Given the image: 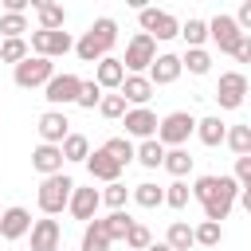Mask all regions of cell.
Returning a JSON list of instances; mask_svg holds the SVG:
<instances>
[{
  "instance_id": "obj_38",
  "label": "cell",
  "mask_w": 251,
  "mask_h": 251,
  "mask_svg": "<svg viewBox=\"0 0 251 251\" xmlns=\"http://www.w3.org/2000/svg\"><path fill=\"white\" fill-rule=\"evenodd\" d=\"M180 35H184L188 47H204V39H208V24H204V20H188V24H180Z\"/></svg>"
},
{
  "instance_id": "obj_14",
  "label": "cell",
  "mask_w": 251,
  "mask_h": 251,
  "mask_svg": "<svg viewBox=\"0 0 251 251\" xmlns=\"http://www.w3.org/2000/svg\"><path fill=\"white\" fill-rule=\"evenodd\" d=\"M98 204H102V192L98 188H78L75 184V192H71V204H67V212L75 216V220H94V212H98Z\"/></svg>"
},
{
  "instance_id": "obj_44",
  "label": "cell",
  "mask_w": 251,
  "mask_h": 251,
  "mask_svg": "<svg viewBox=\"0 0 251 251\" xmlns=\"http://www.w3.org/2000/svg\"><path fill=\"white\" fill-rule=\"evenodd\" d=\"M231 55H235L239 63H251V35H243V39L235 43V51H231Z\"/></svg>"
},
{
  "instance_id": "obj_45",
  "label": "cell",
  "mask_w": 251,
  "mask_h": 251,
  "mask_svg": "<svg viewBox=\"0 0 251 251\" xmlns=\"http://www.w3.org/2000/svg\"><path fill=\"white\" fill-rule=\"evenodd\" d=\"M231 20L239 24V31H243V27H251V0H243V4H239V12H235Z\"/></svg>"
},
{
  "instance_id": "obj_37",
  "label": "cell",
  "mask_w": 251,
  "mask_h": 251,
  "mask_svg": "<svg viewBox=\"0 0 251 251\" xmlns=\"http://www.w3.org/2000/svg\"><path fill=\"white\" fill-rule=\"evenodd\" d=\"M24 31H27V16H12V12L0 16V35L4 39H24Z\"/></svg>"
},
{
  "instance_id": "obj_12",
  "label": "cell",
  "mask_w": 251,
  "mask_h": 251,
  "mask_svg": "<svg viewBox=\"0 0 251 251\" xmlns=\"http://www.w3.org/2000/svg\"><path fill=\"white\" fill-rule=\"evenodd\" d=\"M243 35H247V31H239V24H235L231 16H224V12H220L212 24H208V39H212L220 51H227V55L235 51V43H239Z\"/></svg>"
},
{
  "instance_id": "obj_11",
  "label": "cell",
  "mask_w": 251,
  "mask_h": 251,
  "mask_svg": "<svg viewBox=\"0 0 251 251\" xmlns=\"http://www.w3.org/2000/svg\"><path fill=\"white\" fill-rule=\"evenodd\" d=\"M122 126H126V137H141V141H149V137H157V114L149 110V106H133V110H126V118H122Z\"/></svg>"
},
{
  "instance_id": "obj_49",
  "label": "cell",
  "mask_w": 251,
  "mask_h": 251,
  "mask_svg": "<svg viewBox=\"0 0 251 251\" xmlns=\"http://www.w3.org/2000/svg\"><path fill=\"white\" fill-rule=\"evenodd\" d=\"M0 212H4V208H0Z\"/></svg>"
},
{
  "instance_id": "obj_46",
  "label": "cell",
  "mask_w": 251,
  "mask_h": 251,
  "mask_svg": "<svg viewBox=\"0 0 251 251\" xmlns=\"http://www.w3.org/2000/svg\"><path fill=\"white\" fill-rule=\"evenodd\" d=\"M239 204H243V208L251 212V188H239Z\"/></svg>"
},
{
  "instance_id": "obj_5",
  "label": "cell",
  "mask_w": 251,
  "mask_h": 251,
  "mask_svg": "<svg viewBox=\"0 0 251 251\" xmlns=\"http://www.w3.org/2000/svg\"><path fill=\"white\" fill-rule=\"evenodd\" d=\"M153 59H157V39H149L145 31H137V35L126 43V59H122V67H126L129 75H141V71L153 67Z\"/></svg>"
},
{
  "instance_id": "obj_22",
  "label": "cell",
  "mask_w": 251,
  "mask_h": 251,
  "mask_svg": "<svg viewBox=\"0 0 251 251\" xmlns=\"http://www.w3.org/2000/svg\"><path fill=\"white\" fill-rule=\"evenodd\" d=\"M31 8L39 12V27H43V31H63V24H67V12H63V4H51V0H35Z\"/></svg>"
},
{
  "instance_id": "obj_48",
  "label": "cell",
  "mask_w": 251,
  "mask_h": 251,
  "mask_svg": "<svg viewBox=\"0 0 251 251\" xmlns=\"http://www.w3.org/2000/svg\"><path fill=\"white\" fill-rule=\"evenodd\" d=\"M0 43H4V35H0Z\"/></svg>"
},
{
  "instance_id": "obj_28",
  "label": "cell",
  "mask_w": 251,
  "mask_h": 251,
  "mask_svg": "<svg viewBox=\"0 0 251 251\" xmlns=\"http://www.w3.org/2000/svg\"><path fill=\"white\" fill-rule=\"evenodd\" d=\"M165 243H169L173 251H188V247L196 243V235H192V227H188L184 220H176V224H169V235H165Z\"/></svg>"
},
{
  "instance_id": "obj_2",
  "label": "cell",
  "mask_w": 251,
  "mask_h": 251,
  "mask_svg": "<svg viewBox=\"0 0 251 251\" xmlns=\"http://www.w3.org/2000/svg\"><path fill=\"white\" fill-rule=\"evenodd\" d=\"M114 43H118V24L110 16H102V20L90 24V31H82V39L75 43V51H78L82 63H102Z\"/></svg>"
},
{
  "instance_id": "obj_31",
  "label": "cell",
  "mask_w": 251,
  "mask_h": 251,
  "mask_svg": "<svg viewBox=\"0 0 251 251\" xmlns=\"http://www.w3.org/2000/svg\"><path fill=\"white\" fill-rule=\"evenodd\" d=\"M102 149H106V153H110V157H114V161H118L122 169H126V165L133 161V153H137V145H133L129 137H110V141H106Z\"/></svg>"
},
{
  "instance_id": "obj_29",
  "label": "cell",
  "mask_w": 251,
  "mask_h": 251,
  "mask_svg": "<svg viewBox=\"0 0 251 251\" xmlns=\"http://www.w3.org/2000/svg\"><path fill=\"white\" fill-rule=\"evenodd\" d=\"M224 141H227V149L235 157H251V126H231Z\"/></svg>"
},
{
  "instance_id": "obj_16",
  "label": "cell",
  "mask_w": 251,
  "mask_h": 251,
  "mask_svg": "<svg viewBox=\"0 0 251 251\" xmlns=\"http://www.w3.org/2000/svg\"><path fill=\"white\" fill-rule=\"evenodd\" d=\"M86 169H90V176H94V180H106V184L122 180V165H118L106 149H94V153L86 157Z\"/></svg>"
},
{
  "instance_id": "obj_15",
  "label": "cell",
  "mask_w": 251,
  "mask_h": 251,
  "mask_svg": "<svg viewBox=\"0 0 251 251\" xmlns=\"http://www.w3.org/2000/svg\"><path fill=\"white\" fill-rule=\"evenodd\" d=\"M180 71H184V67H180V55H157L145 78H149L153 86H169V82L180 78Z\"/></svg>"
},
{
  "instance_id": "obj_40",
  "label": "cell",
  "mask_w": 251,
  "mask_h": 251,
  "mask_svg": "<svg viewBox=\"0 0 251 251\" xmlns=\"http://www.w3.org/2000/svg\"><path fill=\"white\" fill-rule=\"evenodd\" d=\"M126 200H129V188H126L122 180L106 184V192H102V204H110L114 212H122V208H126Z\"/></svg>"
},
{
  "instance_id": "obj_7",
  "label": "cell",
  "mask_w": 251,
  "mask_h": 251,
  "mask_svg": "<svg viewBox=\"0 0 251 251\" xmlns=\"http://www.w3.org/2000/svg\"><path fill=\"white\" fill-rule=\"evenodd\" d=\"M51 75H55V63L51 59H39V55H27L20 67H16V86H24V90H31V86H47L51 82Z\"/></svg>"
},
{
  "instance_id": "obj_24",
  "label": "cell",
  "mask_w": 251,
  "mask_h": 251,
  "mask_svg": "<svg viewBox=\"0 0 251 251\" xmlns=\"http://www.w3.org/2000/svg\"><path fill=\"white\" fill-rule=\"evenodd\" d=\"M133 161H141L145 169H161V161H165V145H161L157 137H149V141H141V145H137Z\"/></svg>"
},
{
  "instance_id": "obj_21",
  "label": "cell",
  "mask_w": 251,
  "mask_h": 251,
  "mask_svg": "<svg viewBox=\"0 0 251 251\" xmlns=\"http://www.w3.org/2000/svg\"><path fill=\"white\" fill-rule=\"evenodd\" d=\"M31 169L43 173V176L63 173V149H59V145H39V149L31 153Z\"/></svg>"
},
{
  "instance_id": "obj_27",
  "label": "cell",
  "mask_w": 251,
  "mask_h": 251,
  "mask_svg": "<svg viewBox=\"0 0 251 251\" xmlns=\"http://www.w3.org/2000/svg\"><path fill=\"white\" fill-rule=\"evenodd\" d=\"M102 227H106V235H110V243H114V239H126V235H129L133 220H129V212L122 208V212H110V216L102 220Z\"/></svg>"
},
{
  "instance_id": "obj_42",
  "label": "cell",
  "mask_w": 251,
  "mask_h": 251,
  "mask_svg": "<svg viewBox=\"0 0 251 251\" xmlns=\"http://www.w3.org/2000/svg\"><path fill=\"white\" fill-rule=\"evenodd\" d=\"M126 243H129L133 251H145V247L153 243V235H149V227H145V224H133V227H129V235H126Z\"/></svg>"
},
{
  "instance_id": "obj_10",
  "label": "cell",
  "mask_w": 251,
  "mask_h": 251,
  "mask_svg": "<svg viewBox=\"0 0 251 251\" xmlns=\"http://www.w3.org/2000/svg\"><path fill=\"white\" fill-rule=\"evenodd\" d=\"M78 90H82V78L78 75H51V82L43 86V98L51 102V106H71L75 98H78Z\"/></svg>"
},
{
  "instance_id": "obj_41",
  "label": "cell",
  "mask_w": 251,
  "mask_h": 251,
  "mask_svg": "<svg viewBox=\"0 0 251 251\" xmlns=\"http://www.w3.org/2000/svg\"><path fill=\"white\" fill-rule=\"evenodd\" d=\"M102 102V86L90 78V82H82V90H78V98H75V106H82V110H94Z\"/></svg>"
},
{
  "instance_id": "obj_34",
  "label": "cell",
  "mask_w": 251,
  "mask_h": 251,
  "mask_svg": "<svg viewBox=\"0 0 251 251\" xmlns=\"http://www.w3.org/2000/svg\"><path fill=\"white\" fill-rule=\"evenodd\" d=\"M27 55H31L27 39H4V43H0V59H4V63H16V67H20Z\"/></svg>"
},
{
  "instance_id": "obj_35",
  "label": "cell",
  "mask_w": 251,
  "mask_h": 251,
  "mask_svg": "<svg viewBox=\"0 0 251 251\" xmlns=\"http://www.w3.org/2000/svg\"><path fill=\"white\" fill-rule=\"evenodd\" d=\"M192 235H196V243H200V247H220L224 227H220V224H212V220H200V227H192Z\"/></svg>"
},
{
  "instance_id": "obj_39",
  "label": "cell",
  "mask_w": 251,
  "mask_h": 251,
  "mask_svg": "<svg viewBox=\"0 0 251 251\" xmlns=\"http://www.w3.org/2000/svg\"><path fill=\"white\" fill-rule=\"evenodd\" d=\"M188 200H192V188H188L184 180H173V184L165 188V204H169V208H188Z\"/></svg>"
},
{
  "instance_id": "obj_3",
  "label": "cell",
  "mask_w": 251,
  "mask_h": 251,
  "mask_svg": "<svg viewBox=\"0 0 251 251\" xmlns=\"http://www.w3.org/2000/svg\"><path fill=\"white\" fill-rule=\"evenodd\" d=\"M71 192H75V180L71 176H63V173L43 176V184H39V208H43V216H59L71 204Z\"/></svg>"
},
{
  "instance_id": "obj_33",
  "label": "cell",
  "mask_w": 251,
  "mask_h": 251,
  "mask_svg": "<svg viewBox=\"0 0 251 251\" xmlns=\"http://www.w3.org/2000/svg\"><path fill=\"white\" fill-rule=\"evenodd\" d=\"M59 149H63V161H86V157H90V141H86L82 133H71Z\"/></svg>"
},
{
  "instance_id": "obj_47",
  "label": "cell",
  "mask_w": 251,
  "mask_h": 251,
  "mask_svg": "<svg viewBox=\"0 0 251 251\" xmlns=\"http://www.w3.org/2000/svg\"><path fill=\"white\" fill-rule=\"evenodd\" d=\"M145 251H173V247H169V243H149Z\"/></svg>"
},
{
  "instance_id": "obj_13",
  "label": "cell",
  "mask_w": 251,
  "mask_h": 251,
  "mask_svg": "<svg viewBox=\"0 0 251 251\" xmlns=\"http://www.w3.org/2000/svg\"><path fill=\"white\" fill-rule=\"evenodd\" d=\"M39 137H43V145H63L67 137H71V122H67V114L63 110H47V114H39Z\"/></svg>"
},
{
  "instance_id": "obj_8",
  "label": "cell",
  "mask_w": 251,
  "mask_h": 251,
  "mask_svg": "<svg viewBox=\"0 0 251 251\" xmlns=\"http://www.w3.org/2000/svg\"><path fill=\"white\" fill-rule=\"evenodd\" d=\"M137 20H141V31H145L149 39H173V35H180L176 16H169V12H161V8H141Z\"/></svg>"
},
{
  "instance_id": "obj_19",
  "label": "cell",
  "mask_w": 251,
  "mask_h": 251,
  "mask_svg": "<svg viewBox=\"0 0 251 251\" xmlns=\"http://www.w3.org/2000/svg\"><path fill=\"white\" fill-rule=\"evenodd\" d=\"M94 82H98L102 90H118V86L126 82V67H122V59L106 55L102 63H94Z\"/></svg>"
},
{
  "instance_id": "obj_4",
  "label": "cell",
  "mask_w": 251,
  "mask_h": 251,
  "mask_svg": "<svg viewBox=\"0 0 251 251\" xmlns=\"http://www.w3.org/2000/svg\"><path fill=\"white\" fill-rule=\"evenodd\" d=\"M188 133H196V118H192L188 110H173V114H165L161 126H157V141L169 145V149H180V145L188 141Z\"/></svg>"
},
{
  "instance_id": "obj_25",
  "label": "cell",
  "mask_w": 251,
  "mask_h": 251,
  "mask_svg": "<svg viewBox=\"0 0 251 251\" xmlns=\"http://www.w3.org/2000/svg\"><path fill=\"white\" fill-rule=\"evenodd\" d=\"M82 251H110V235L102 227V220H90L82 231Z\"/></svg>"
},
{
  "instance_id": "obj_9",
  "label": "cell",
  "mask_w": 251,
  "mask_h": 251,
  "mask_svg": "<svg viewBox=\"0 0 251 251\" xmlns=\"http://www.w3.org/2000/svg\"><path fill=\"white\" fill-rule=\"evenodd\" d=\"M212 98L220 102V110H239V106H243V98H247V78H243L239 71L220 75V86H216V94H212Z\"/></svg>"
},
{
  "instance_id": "obj_6",
  "label": "cell",
  "mask_w": 251,
  "mask_h": 251,
  "mask_svg": "<svg viewBox=\"0 0 251 251\" xmlns=\"http://www.w3.org/2000/svg\"><path fill=\"white\" fill-rule=\"evenodd\" d=\"M27 47L39 59H55V55H67L75 47V39H71V31H43V27H35L31 39H27Z\"/></svg>"
},
{
  "instance_id": "obj_17",
  "label": "cell",
  "mask_w": 251,
  "mask_h": 251,
  "mask_svg": "<svg viewBox=\"0 0 251 251\" xmlns=\"http://www.w3.org/2000/svg\"><path fill=\"white\" fill-rule=\"evenodd\" d=\"M31 231V212L27 208H4L0 212V235L4 239H20Z\"/></svg>"
},
{
  "instance_id": "obj_26",
  "label": "cell",
  "mask_w": 251,
  "mask_h": 251,
  "mask_svg": "<svg viewBox=\"0 0 251 251\" xmlns=\"http://www.w3.org/2000/svg\"><path fill=\"white\" fill-rule=\"evenodd\" d=\"M161 165H165V169L180 180V176H188V173H192V153H188V149H169Z\"/></svg>"
},
{
  "instance_id": "obj_43",
  "label": "cell",
  "mask_w": 251,
  "mask_h": 251,
  "mask_svg": "<svg viewBox=\"0 0 251 251\" xmlns=\"http://www.w3.org/2000/svg\"><path fill=\"white\" fill-rule=\"evenodd\" d=\"M235 180L243 188H251V157H235Z\"/></svg>"
},
{
  "instance_id": "obj_20",
  "label": "cell",
  "mask_w": 251,
  "mask_h": 251,
  "mask_svg": "<svg viewBox=\"0 0 251 251\" xmlns=\"http://www.w3.org/2000/svg\"><path fill=\"white\" fill-rule=\"evenodd\" d=\"M153 90H157V86H153L145 75H126V82L118 86V94H122L126 102H133V106H145V102L153 98Z\"/></svg>"
},
{
  "instance_id": "obj_1",
  "label": "cell",
  "mask_w": 251,
  "mask_h": 251,
  "mask_svg": "<svg viewBox=\"0 0 251 251\" xmlns=\"http://www.w3.org/2000/svg\"><path fill=\"white\" fill-rule=\"evenodd\" d=\"M192 196L204 204V220L220 224V220H227V212H231V204L239 196V180L235 176H200Z\"/></svg>"
},
{
  "instance_id": "obj_32",
  "label": "cell",
  "mask_w": 251,
  "mask_h": 251,
  "mask_svg": "<svg viewBox=\"0 0 251 251\" xmlns=\"http://www.w3.org/2000/svg\"><path fill=\"white\" fill-rule=\"evenodd\" d=\"M133 200H137L141 208H157V204H165V188L153 184V180H141V184L133 188Z\"/></svg>"
},
{
  "instance_id": "obj_18",
  "label": "cell",
  "mask_w": 251,
  "mask_h": 251,
  "mask_svg": "<svg viewBox=\"0 0 251 251\" xmlns=\"http://www.w3.org/2000/svg\"><path fill=\"white\" fill-rule=\"evenodd\" d=\"M27 235H31V251H59V239H63L55 220H35Z\"/></svg>"
},
{
  "instance_id": "obj_23",
  "label": "cell",
  "mask_w": 251,
  "mask_h": 251,
  "mask_svg": "<svg viewBox=\"0 0 251 251\" xmlns=\"http://www.w3.org/2000/svg\"><path fill=\"white\" fill-rule=\"evenodd\" d=\"M196 137H200L204 145H220V141L227 137V126H224L216 114H212V118H200V122H196Z\"/></svg>"
},
{
  "instance_id": "obj_30",
  "label": "cell",
  "mask_w": 251,
  "mask_h": 251,
  "mask_svg": "<svg viewBox=\"0 0 251 251\" xmlns=\"http://www.w3.org/2000/svg\"><path fill=\"white\" fill-rule=\"evenodd\" d=\"M180 67H188V75H208L212 71V55L204 47H188L184 59H180Z\"/></svg>"
},
{
  "instance_id": "obj_36",
  "label": "cell",
  "mask_w": 251,
  "mask_h": 251,
  "mask_svg": "<svg viewBox=\"0 0 251 251\" xmlns=\"http://www.w3.org/2000/svg\"><path fill=\"white\" fill-rule=\"evenodd\" d=\"M98 110H102V118H110V122H118V118H126V110H129V102H126L122 94H102V102H98Z\"/></svg>"
}]
</instances>
